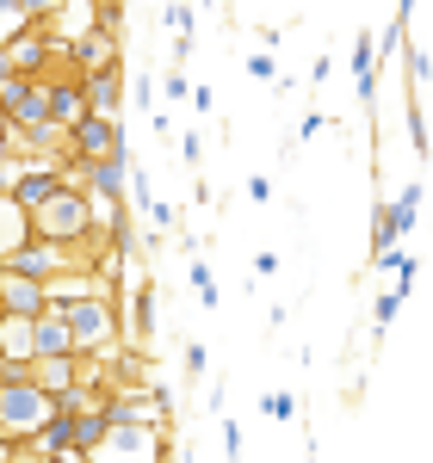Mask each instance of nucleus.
I'll return each instance as SVG.
<instances>
[{
    "instance_id": "obj_1",
    "label": "nucleus",
    "mask_w": 433,
    "mask_h": 463,
    "mask_svg": "<svg viewBox=\"0 0 433 463\" xmlns=\"http://www.w3.org/2000/svg\"><path fill=\"white\" fill-rule=\"evenodd\" d=\"M69 327H74V353L81 358H111L124 346V309L111 303V290L69 303Z\"/></svg>"
},
{
    "instance_id": "obj_2",
    "label": "nucleus",
    "mask_w": 433,
    "mask_h": 463,
    "mask_svg": "<svg viewBox=\"0 0 433 463\" xmlns=\"http://www.w3.org/2000/svg\"><path fill=\"white\" fill-rule=\"evenodd\" d=\"M32 222H37V241H56V248H69V253H81V248L93 253V198L87 192H69L63 185Z\"/></svg>"
},
{
    "instance_id": "obj_3",
    "label": "nucleus",
    "mask_w": 433,
    "mask_h": 463,
    "mask_svg": "<svg viewBox=\"0 0 433 463\" xmlns=\"http://www.w3.org/2000/svg\"><path fill=\"white\" fill-rule=\"evenodd\" d=\"M69 148H74V155H87V161L130 155V143H124V124H118V118H106V111H87V118L69 130Z\"/></svg>"
},
{
    "instance_id": "obj_4",
    "label": "nucleus",
    "mask_w": 433,
    "mask_h": 463,
    "mask_svg": "<svg viewBox=\"0 0 433 463\" xmlns=\"http://www.w3.org/2000/svg\"><path fill=\"white\" fill-rule=\"evenodd\" d=\"M74 253L69 248H56V241H32V248H19L0 272H13V279H37V285H56L63 272H74L69 266Z\"/></svg>"
},
{
    "instance_id": "obj_5",
    "label": "nucleus",
    "mask_w": 433,
    "mask_h": 463,
    "mask_svg": "<svg viewBox=\"0 0 433 463\" xmlns=\"http://www.w3.org/2000/svg\"><path fill=\"white\" fill-rule=\"evenodd\" d=\"M93 463H161V427H111Z\"/></svg>"
},
{
    "instance_id": "obj_6",
    "label": "nucleus",
    "mask_w": 433,
    "mask_h": 463,
    "mask_svg": "<svg viewBox=\"0 0 433 463\" xmlns=\"http://www.w3.org/2000/svg\"><path fill=\"white\" fill-rule=\"evenodd\" d=\"M43 111H50V124H63V130H74L81 118H87V87H81V74H50L43 80Z\"/></svg>"
},
{
    "instance_id": "obj_7",
    "label": "nucleus",
    "mask_w": 433,
    "mask_h": 463,
    "mask_svg": "<svg viewBox=\"0 0 433 463\" xmlns=\"http://www.w3.org/2000/svg\"><path fill=\"white\" fill-rule=\"evenodd\" d=\"M56 192H63V167H56V161H37V155H25V161H19V185H13V198H19V204L37 216L50 198H56Z\"/></svg>"
},
{
    "instance_id": "obj_8",
    "label": "nucleus",
    "mask_w": 433,
    "mask_h": 463,
    "mask_svg": "<svg viewBox=\"0 0 433 463\" xmlns=\"http://www.w3.org/2000/svg\"><path fill=\"white\" fill-rule=\"evenodd\" d=\"M63 56H69V74L87 80V74H100V69H118V37L111 32H87V37H74Z\"/></svg>"
},
{
    "instance_id": "obj_9",
    "label": "nucleus",
    "mask_w": 433,
    "mask_h": 463,
    "mask_svg": "<svg viewBox=\"0 0 433 463\" xmlns=\"http://www.w3.org/2000/svg\"><path fill=\"white\" fill-rule=\"evenodd\" d=\"M155 340V279H130V309H124V346Z\"/></svg>"
},
{
    "instance_id": "obj_10",
    "label": "nucleus",
    "mask_w": 433,
    "mask_h": 463,
    "mask_svg": "<svg viewBox=\"0 0 433 463\" xmlns=\"http://www.w3.org/2000/svg\"><path fill=\"white\" fill-rule=\"evenodd\" d=\"M37 241V222H32V211L19 204V198H0V266L13 260L19 248H32Z\"/></svg>"
},
{
    "instance_id": "obj_11",
    "label": "nucleus",
    "mask_w": 433,
    "mask_h": 463,
    "mask_svg": "<svg viewBox=\"0 0 433 463\" xmlns=\"http://www.w3.org/2000/svg\"><path fill=\"white\" fill-rule=\"evenodd\" d=\"M32 327H37V358H69L74 353V327H69V309L63 303H50Z\"/></svg>"
},
{
    "instance_id": "obj_12",
    "label": "nucleus",
    "mask_w": 433,
    "mask_h": 463,
    "mask_svg": "<svg viewBox=\"0 0 433 463\" xmlns=\"http://www.w3.org/2000/svg\"><path fill=\"white\" fill-rule=\"evenodd\" d=\"M0 297H6V316H43L50 309V285L13 279V272H0Z\"/></svg>"
},
{
    "instance_id": "obj_13",
    "label": "nucleus",
    "mask_w": 433,
    "mask_h": 463,
    "mask_svg": "<svg viewBox=\"0 0 433 463\" xmlns=\"http://www.w3.org/2000/svg\"><path fill=\"white\" fill-rule=\"evenodd\" d=\"M378 74H384L378 43H371V37H360V43H353V93H360L365 111H378Z\"/></svg>"
},
{
    "instance_id": "obj_14",
    "label": "nucleus",
    "mask_w": 433,
    "mask_h": 463,
    "mask_svg": "<svg viewBox=\"0 0 433 463\" xmlns=\"http://www.w3.org/2000/svg\"><path fill=\"white\" fill-rule=\"evenodd\" d=\"M81 87H87V111H106V118H118V106H124V62H118V69L87 74Z\"/></svg>"
},
{
    "instance_id": "obj_15",
    "label": "nucleus",
    "mask_w": 433,
    "mask_h": 463,
    "mask_svg": "<svg viewBox=\"0 0 433 463\" xmlns=\"http://www.w3.org/2000/svg\"><path fill=\"white\" fill-rule=\"evenodd\" d=\"M37 390L74 395V390H81V353H69V358H37Z\"/></svg>"
},
{
    "instance_id": "obj_16",
    "label": "nucleus",
    "mask_w": 433,
    "mask_h": 463,
    "mask_svg": "<svg viewBox=\"0 0 433 463\" xmlns=\"http://www.w3.org/2000/svg\"><path fill=\"white\" fill-rule=\"evenodd\" d=\"M111 427H118L111 408H87V414H74V439H81V458H87V463L100 458V445L111 439Z\"/></svg>"
},
{
    "instance_id": "obj_17",
    "label": "nucleus",
    "mask_w": 433,
    "mask_h": 463,
    "mask_svg": "<svg viewBox=\"0 0 433 463\" xmlns=\"http://www.w3.org/2000/svg\"><path fill=\"white\" fill-rule=\"evenodd\" d=\"M37 316H6L0 321V358H37Z\"/></svg>"
},
{
    "instance_id": "obj_18",
    "label": "nucleus",
    "mask_w": 433,
    "mask_h": 463,
    "mask_svg": "<svg viewBox=\"0 0 433 463\" xmlns=\"http://www.w3.org/2000/svg\"><path fill=\"white\" fill-rule=\"evenodd\" d=\"M130 174H137L130 155H106V161L93 167V192H100V198H130Z\"/></svg>"
},
{
    "instance_id": "obj_19",
    "label": "nucleus",
    "mask_w": 433,
    "mask_h": 463,
    "mask_svg": "<svg viewBox=\"0 0 433 463\" xmlns=\"http://www.w3.org/2000/svg\"><path fill=\"white\" fill-rule=\"evenodd\" d=\"M56 167H63V185H69V192H93V167H100V161H87V155H56Z\"/></svg>"
},
{
    "instance_id": "obj_20",
    "label": "nucleus",
    "mask_w": 433,
    "mask_h": 463,
    "mask_svg": "<svg viewBox=\"0 0 433 463\" xmlns=\"http://www.w3.org/2000/svg\"><path fill=\"white\" fill-rule=\"evenodd\" d=\"M421 198H428V185H421V179H409V185L397 192V204H390V211H397V229H402V235L415 229V216H421Z\"/></svg>"
},
{
    "instance_id": "obj_21",
    "label": "nucleus",
    "mask_w": 433,
    "mask_h": 463,
    "mask_svg": "<svg viewBox=\"0 0 433 463\" xmlns=\"http://www.w3.org/2000/svg\"><path fill=\"white\" fill-rule=\"evenodd\" d=\"M378 272H390V279H397V290L409 297V285H415V253H409V248L378 253Z\"/></svg>"
},
{
    "instance_id": "obj_22",
    "label": "nucleus",
    "mask_w": 433,
    "mask_h": 463,
    "mask_svg": "<svg viewBox=\"0 0 433 463\" xmlns=\"http://www.w3.org/2000/svg\"><path fill=\"white\" fill-rule=\"evenodd\" d=\"M186 279H192V290H198V303L216 309V279H211V260H205V253L192 260V272H186Z\"/></svg>"
},
{
    "instance_id": "obj_23",
    "label": "nucleus",
    "mask_w": 433,
    "mask_h": 463,
    "mask_svg": "<svg viewBox=\"0 0 433 463\" xmlns=\"http://www.w3.org/2000/svg\"><path fill=\"white\" fill-rule=\"evenodd\" d=\"M402 69H409V93H415V87H428V80H433V56H428V50H402Z\"/></svg>"
},
{
    "instance_id": "obj_24",
    "label": "nucleus",
    "mask_w": 433,
    "mask_h": 463,
    "mask_svg": "<svg viewBox=\"0 0 433 463\" xmlns=\"http://www.w3.org/2000/svg\"><path fill=\"white\" fill-rule=\"evenodd\" d=\"M260 408H266L273 420H291V414H297V395H291V390H266V395H260Z\"/></svg>"
},
{
    "instance_id": "obj_25",
    "label": "nucleus",
    "mask_w": 433,
    "mask_h": 463,
    "mask_svg": "<svg viewBox=\"0 0 433 463\" xmlns=\"http://www.w3.org/2000/svg\"><path fill=\"white\" fill-rule=\"evenodd\" d=\"M205 371H211V346H205V340H186V377L198 383Z\"/></svg>"
},
{
    "instance_id": "obj_26",
    "label": "nucleus",
    "mask_w": 433,
    "mask_h": 463,
    "mask_svg": "<svg viewBox=\"0 0 433 463\" xmlns=\"http://www.w3.org/2000/svg\"><path fill=\"white\" fill-rule=\"evenodd\" d=\"M397 309H402V290H384V297H378V309H371V327L384 334V327L397 321Z\"/></svg>"
},
{
    "instance_id": "obj_27",
    "label": "nucleus",
    "mask_w": 433,
    "mask_h": 463,
    "mask_svg": "<svg viewBox=\"0 0 433 463\" xmlns=\"http://www.w3.org/2000/svg\"><path fill=\"white\" fill-rule=\"evenodd\" d=\"M248 80H279V62H273V50H254V56H248Z\"/></svg>"
},
{
    "instance_id": "obj_28",
    "label": "nucleus",
    "mask_w": 433,
    "mask_h": 463,
    "mask_svg": "<svg viewBox=\"0 0 433 463\" xmlns=\"http://www.w3.org/2000/svg\"><path fill=\"white\" fill-rule=\"evenodd\" d=\"M69 0H25V13H32V25H56V13H63Z\"/></svg>"
},
{
    "instance_id": "obj_29",
    "label": "nucleus",
    "mask_w": 433,
    "mask_h": 463,
    "mask_svg": "<svg viewBox=\"0 0 433 463\" xmlns=\"http://www.w3.org/2000/svg\"><path fill=\"white\" fill-rule=\"evenodd\" d=\"M397 50H402V25L390 19V25H384V37H378V62H397Z\"/></svg>"
},
{
    "instance_id": "obj_30",
    "label": "nucleus",
    "mask_w": 433,
    "mask_h": 463,
    "mask_svg": "<svg viewBox=\"0 0 433 463\" xmlns=\"http://www.w3.org/2000/svg\"><path fill=\"white\" fill-rule=\"evenodd\" d=\"M161 93H168V99H192V80H186V69H168V74H161Z\"/></svg>"
},
{
    "instance_id": "obj_31",
    "label": "nucleus",
    "mask_w": 433,
    "mask_h": 463,
    "mask_svg": "<svg viewBox=\"0 0 433 463\" xmlns=\"http://www.w3.org/2000/svg\"><path fill=\"white\" fill-rule=\"evenodd\" d=\"M100 32L124 37V0H118V6H100Z\"/></svg>"
},
{
    "instance_id": "obj_32",
    "label": "nucleus",
    "mask_w": 433,
    "mask_h": 463,
    "mask_svg": "<svg viewBox=\"0 0 433 463\" xmlns=\"http://www.w3.org/2000/svg\"><path fill=\"white\" fill-rule=\"evenodd\" d=\"M13 185H19V155L0 161V198H13Z\"/></svg>"
},
{
    "instance_id": "obj_33",
    "label": "nucleus",
    "mask_w": 433,
    "mask_h": 463,
    "mask_svg": "<svg viewBox=\"0 0 433 463\" xmlns=\"http://www.w3.org/2000/svg\"><path fill=\"white\" fill-rule=\"evenodd\" d=\"M149 222H155V235H161V229H180V222H174V204H161V198L149 204Z\"/></svg>"
},
{
    "instance_id": "obj_34",
    "label": "nucleus",
    "mask_w": 433,
    "mask_h": 463,
    "mask_svg": "<svg viewBox=\"0 0 433 463\" xmlns=\"http://www.w3.org/2000/svg\"><path fill=\"white\" fill-rule=\"evenodd\" d=\"M180 155L198 167V161H205V137H198V130H186V137H180Z\"/></svg>"
},
{
    "instance_id": "obj_35",
    "label": "nucleus",
    "mask_w": 433,
    "mask_h": 463,
    "mask_svg": "<svg viewBox=\"0 0 433 463\" xmlns=\"http://www.w3.org/2000/svg\"><path fill=\"white\" fill-rule=\"evenodd\" d=\"M328 74H334V56H328V50H322V56H316V62H310V87H322Z\"/></svg>"
},
{
    "instance_id": "obj_36",
    "label": "nucleus",
    "mask_w": 433,
    "mask_h": 463,
    "mask_svg": "<svg viewBox=\"0 0 433 463\" xmlns=\"http://www.w3.org/2000/svg\"><path fill=\"white\" fill-rule=\"evenodd\" d=\"M223 451H229V458H242V427H236V420H223Z\"/></svg>"
},
{
    "instance_id": "obj_37",
    "label": "nucleus",
    "mask_w": 433,
    "mask_h": 463,
    "mask_svg": "<svg viewBox=\"0 0 433 463\" xmlns=\"http://www.w3.org/2000/svg\"><path fill=\"white\" fill-rule=\"evenodd\" d=\"M248 198H254V204H266V198H273V179L254 174V179H248Z\"/></svg>"
},
{
    "instance_id": "obj_38",
    "label": "nucleus",
    "mask_w": 433,
    "mask_h": 463,
    "mask_svg": "<svg viewBox=\"0 0 433 463\" xmlns=\"http://www.w3.org/2000/svg\"><path fill=\"white\" fill-rule=\"evenodd\" d=\"M322 124H328L322 111H303V124H297V143H303V137H316V130H322Z\"/></svg>"
},
{
    "instance_id": "obj_39",
    "label": "nucleus",
    "mask_w": 433,
    "mask_h": 463,
    "mask_svg": "<svg viewBox=\"0 0 433 463\" xmlns=\"http://www.w3.org/2000/svg\"><path fill=\"white\" fill-rule=\"evenodd\" d=\"M266 272H279V253H273V248L254 253V279H266Z\"/></svg>"
},
{
    "instance_id": "obj_40",
    "label": "nucleus",
    "mask_w": 433,
    "mask_h": 463,
    "mask_svg": "<svg viewBox=\"0 0 433 463\" xmlns=\"http://www.w3.org/2000/svg\"><path fill=\"white\" fill-rule=\"evenodd\" d=\"M13 74H19V69H13V50H6V43H0V87H6V80H13Z\"/></svg>"
},
{
    "instance_id": "obj_41",
    "label": "nucleus",
    "mask_w": 433,
    "mask_h": 463,
    "mask_svg": "<svg viewBox=\"0 0 433 463\" xmlns=\"http://www.w3.org/2000/svg\"><path fill=\"white\" fill-rule=\"evenodd\" d=\"M19 458V445H13V439H0V463H13Z\"/></svg>"
},
{
    "instance_id": "obj_42",
    "label": "nucleus",
    "mask_w": 433,
    "mask_h": 463,
    "mask_svg": "<svg viewBox=\"0 0 433 463\" xmlns=\"http://www.w3.org/2000/svg\"><path fill=\"white\" fill-rule=\"evenodd\" d=\"M421 161H428V167H433V137H428V148H421Z\"/></svg>"
},
{
    "instance_id": "obj_43",
    "label": "nucleus",
    "mask_w": 433,
    "mask_h": 463,
    "mask_svg": "<svg viewBox=\"0 0 433 463\" xmlns=\"http://www.w3.org/2000/svg\"><path fill=\"white\" fill-rule=\"evenodd\" d=\"M93 6H118V0H93Z\"/></svg>"
},
{
    "instance_id": "obj_44",
    "label": "nucleus",
    "mask_w": 433,
    "mask_h": 463,
    "mask_svg": "<svg viewBox=\"0 0 433 463\" xmlns=\"http://www.w3.org/2000/svg\"><path fill=\"white\" fill-rule=\"evenodd\" d=\"M192 6H216V0H192Z\"/></svg>"
},
{
    "instance_id": "obj_45",
    "label": "nucleus",
    "mask_w": 433,
    "mask_h": 463,
    "mask_svg": "<svg viewBox=\"0 0 433 463\" xmlns=\"http://www.w3.org/2000/svg\"><path fill=\"white\" fill-rule=\"evenodd\" d=\"M0 321H6V297H0Z\"/></svg>"
},
{
    "instance_id": "obj_46",
    "label": "nucleus",
    "mask_w": 433,
    "mask_h": 463,
    "mask_svg": "<svg viewBox=\"0 0 433 463\" xmlns=\"http://www.w3.org/2000/svg\"><path fill=\"white\" fill-rule=\"evenodd\" d=\"M223 463H242V458H223Z\"/></svg>"
},
{
    "instance_id": "obj_47",
    "label": "nucleus",
    "mask_w": 433,
    "mask_h": 463,
    "mask_svg": "<svg viewBox=\"0 0 433 463\" xmlns=\"http://www.w3.org/2000/svg\"><path fill=\"white\" fill-rule=\"evenodd\" d=\"M310 463H316V451H310Z\"/></svg>"
},
{
    "instance_id": "obj_48",
    "label": "nucleus",
    "mask_w": 433,
    "mask_h": 463,
    "mask_svg": "<svg viewBox=\"0 0 433 463\" xmlns=\"http://www.w3.org/2000/svg\"><path fill=\"white\" fill-rule=\"evenodd\" d=\"M161 463H174V458H161Z\"/></svg>"
}]
</instances>
